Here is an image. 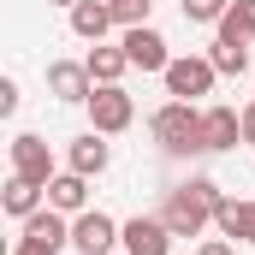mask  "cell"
Instances as JSON below:
<instances>
[{
  "instance_id": "d4e9b609",
  "label": "cell",
  "mask_w": 255,
  "mask_h": 255,
  "mask_svg": "<svg viewBox=\"0 0 255 255\" xmlns=\"http://www.w3.org/2000/svg\"><path fill=\"white\" fill-rule=\"evenodd\" d=\"M48 6H65V12H71V6H77V0H48Z\"/></svg>"
},
{
  "instance_id": "e0dca14e",
  "label": "cell",
  "mask_w": 255,
  "mask_h": 255,
  "mask_svg": "<svg viewBox=\"0 0 255 255\" xmlns=\"http://www.w3.org/2000/svg\"><path fill=\"white\" fill-rule=\"evenodd\" d=\"M83 65H89V77H95V83H119V77L130 71V54H125V48H107V42H95V48L83 54Z\"/></svg>"
},
{
  "instance_id": "52a82bcc",
  "label": "cell",
  "mask_w": 255,
  "mask_h": 255,
  "mask_svg": "<svg viewBox=\"0 0 255 255\" xmlns=\"http://www.w3.org/2000/svg\"><path fill=\"white\" fill-rule=\"evenodd\" d=\"M12 172L30 178V184H42V190L60 178V172H54V154H48V142H42L36 130H18V136H12Z\"/></svg>"
},
{
  "instance_id": "9a60e30c",
  "label": "cell",
  "mask_w": 255,
  "mask_h": 255,
  "mask_svg": "<svg viewBox=\"0 0 255 255\" xmlns=\"http://www.w3.org/2000/svg\"><path fill=\"white\" fill-rule=\"evenodd\" d=\"M214 226H220V238H232V244H255V202H220V214H214Z\"/></svg>"
},
{
  "instance_id": "ba28073f",
  "label": "cell",
  "mask_w": 255,
  "mask_h": 255,
  "mask_svg": "<svg viewBox=\"0 0 255 255\" xmlns=\"http://www.w3.org/2000/svg\"><path fill=\"white\" fill-rule=\"evenodd\" d=\"M48 95L65 101V107H89V95H95L89 65H83V60H54V65H48Z\"/></svg>"
},
{
  "instance_id": "277c9868",
  "label": "cell",
  "mask_w": 255,
  "mask_h": 255,
  "mask_svg": "<svg viewBox=\"0 0 255 255\" xmlns=\"http://www.w3.org/2000/svg\"><path fill=\"white\" fill-rule=\"evenodd\" d=\"M130 119H136V101H130L125 83H95V95H89V130L119 136V130H130Z\"/></svg>"
},
{
  "instance_id": "603a6c76",
  "label": "cell",
  "mask_w": 255,
  "mask_h": 255,
  "mask_svg": "<svg viewBox=\"0 0 255 255\" xmlns=\"http://www.w3.org/2000/svg\"><path fill=\"white\" fill-rule=\"evenodd\" d=\"M196 255H238V244H232V238H208Z\"/></svg>"
},
{
  "instance_id": "ffe728a7",
  "label": "cell",
  "mask_w": 255,
  "mask_h": 255,
  "mask_svg": "<svg viewBox=\"0 0 255 255\" xmlns=\"http://www.w3.org/2000/svg\"><path fill=\"white\" fill-rule=\"evenodd\" d=\"M184 6V24H220L232 0H178Z\"/></svg>"
},
{
  "instance_id": "30bf717a",
  "label": "cell",
  "mask_w": 255,
  "mask_h": 255,
  "mask_svg": "<svg viewBox=\"0 0 255 255\" xmlns=\"http://www.w3.org/2000/svg\"><path fill=\"white\" fill-rule=\"evenodd\" d=\"M125 255H172V226H166L160 214L125 220Z\"/></svg>"
},
{
  "instance_id": "cb8c5ba5",
  "label": "cell",
  "mask_w": 255,
  "mask_h": 255,
  "mask_svg": "<svg viewBox=\"0 0 255 255\" xmlns=\"http://www.w3.org/2000/svg\"><path fill=\"white\" fill-rule=\"evenodd\" d=\"M244 142H255V95L244 101Z\"/></svg>"
},
{
  "instance_id": "d6986e66",
  "label": "cell",
  "mask_w": 255,
  "mask_h": 255,
  "mask_svg": "<svg viewBox=\"0 0 255 255\" xmlns=\"http://www.w3.org/2000/svg\"><path fill=\"white\" fill-rule=\"evenodd\" d=\"M214 30H220L226 42H255V0H232Z\"/></svg>"
},
{
  "instance_id": "7a4b0ae2",
  "label": "cell",
  "mask_w": 255,
  "mask_h": 255,
  "mask_svg": "<svg viewBox=\"0 0 255 255\" xmlns=\"http://www.w3.org/2000/svg\"><path fill=\"white\" fill-rule=\"evenodd\" d=\"M148 130H154V142L166 148V154H208V142H202V107L196 101H160L154 107V119H148Z\"/></svg>"
},
{
  "instance_id": "8992f818",
  "label": "cell",
  "mask_w": 255,
  "mask_h": 255,
  "mask_svg": "<svg viewBox=\"0 0 255 255\" xmlns=\"http://www.w3.org/2000/svg\"><path fill=\"white\" fill-rule=\"evenodd\" d=\"M119 244H125V226H119L113 214L83 208V214L71 220V250H77V255H113Z\"/></svg>"
},
{
  "instance_id": "9c48e42d",
  "label": "cell",
  "mask_w": 255,
  "mask_h": 255,
  "mask_svg": "<svg viewBox=\"0 0 255 255\" xmlns=\"http://www.w3.org/2000/svg\"><path fill=\"white\" fill-rule=\"evenodd\" d=\"M119 48L130 54V71H166V65H172V54H166V36H160L154 24H136V30H125V36H119Z\"/></svg>"
},
{
  "instance_id": "7c38bea8",
  "label": "cell",
  "mask_w": 255,
  "mask_h": 255,
  "mask_svg": "<svg viewBox=\"0 0 255 255\" xmlns=\"http://www.w3.org/2000/svg\"><path fill=\"white\" fill-rule=\"evenodd\" d=\"M107 160H113V148H107V136H101V130H83V136H71V148H65V166H71V172H83V178H101V172H107Z\"/></svg>"
},
{
  "instance_id": "ac0fdd59",
  "label": "cell",
  "mask_w": 255,
  "mask_h": 255,
  "mask_svg": "<svg viewBox=\"0 0 255 255\" xmlns=\"http://www.w3.org/2000/svg\"><path fill=\"white\" fill-rule=\"evenodd\" d=\"M208 60H214L220 77H244V71H250V42H226V36H214V42H208Z\"/></svg>"
},
{
  "instance_id": "5bb4252c",
  "label": "cell",
  "mask_w": 255,
  "mask_h": 255,
  "mask_svg": "<svg viewBox=\"0 0 255 255\" xmlns=\"http://www.w3.org/2000/svg\"><path fill=\"white\" fill-rule=\"evenodd\" d=\"M48 208H60V214H71V220H77V214H83V208H89V178H83V172H71V166H65L60 178H54V184H48Z\"/></svg>"
},
{
  "instance_id": "7402d4cb",
  "label": "cell",
  "mask_w": 255,
  "mask_h": 255,
  "mask_svg": "<svg viewBox=\"0 0 255 255\" xmlns=\"http://www.w3.org/2000/svg\"><path fill=\"white\" fill-rule=\"evenodd\" d=\"M18 101H24V95H18V83H12V77H0V113H6V119L18 113Z\"/></svg>"
},
{
  "instance_id": "6da1fadb",
  "label": "cell",
  "mask_w": 255,
  "mask_h": 255,
  "mask_svg": "<svg viewBox=\"0 0 255 255\" xmlns=\"http://www.w3.org/2000/svg\"><path fill=\"white\" fill-rule=\"evenodd\" d=\"M220 202H226V190H220L214 178H190V184H172V190H166L160 220L172 226V238H202V232L214 226Z\"/></svg>"
},
{
  "instance_id": "8fae6325",
  "label": "cell",
  "mask_w": 255,
  "mask_h": 255,
  "mask_svg": "<svg viewBox=\"0 0 255 255\" xmlns=\"http://www.w3.org/2000/svg\"><path fill=\"white\" fill-rule=\"evenodd\" d=\"M202 142H208V154H226V148H238L244 142V113L238 107H202Z\"/></svg>"
},
{
  "instance_id": "44dd1931",
  "label": "cell",
  "mask_w": 255,
  "mask_h": 255,
  "mask_svg": "<svg viewBox=\"0 0 255 255\" xmlns=\"http://www.w3.org/2000/svg\"><path fill=\"white\" fill-rule=\"evenodd\" d=\"M107 6H113L119 30H136V24H148V12H154V0H107Z\"/></svg>"
},
{
  "instance_id": "3957f363",
  "label": "cell",
  "mask_w": 255,
  "mask_h": 255,
  "mask_svg": "<svg viewBox=\"0 0 255 255\" xmlns=\"http://www.w3.org/2000/svg\"><path fill=\"white\" fill-rule=\"evenodd\" d=\"M71 250V214L60 208H36L30 220H18V244L12 255H60Z\"/></svg>"
},
{
  "instance_id": "2e32d148",
  "label": "cell",
  "mask_w": 255,
  "mask_h": 255,
  "mask_svg": "<svg viewBox=\"0 0 255 255\" xmlns=\"http://www.w3.org/2000/svg\"><path fill=\"white\" fill-rule=\"evenodd\" d=\"M0 208H6V214H12V220H30V214H36V208H48V190H42V184H30V178H18V172H12V178H6V190H0Z\"/></svg>"
},
{
  "instance_id": "5b68a950",
  "label": "cell",
  "mask_w": 255,
  "mask_h": 255,
  "mask_svg": "<svg viewBox=\"0 0 255 255\" xmlns=\"http://www.w3.org/2000/svg\"><path fill=\"white\" fill-rule=\"evenodd\" d=\"M160 77H166V95H178V101H202V95H214V83H220V71H214L208 54H178Z\"/></svg>"
},
{
  "instance_id": "4fadbf2b",
  "label": "cell",
  "mask_w": 255,
  "mask_h": 255,
  "mask_svg": "<svg viewBox=\"0 0 255 255\" xmlns=\"http://www.w3.org/2000/svg\"><path fill=\"white\" fill-rule=\"evenodd\" d=\"M113 24H119V18H113L107 0H77V6H71V36H83V42H101Z\"/></svg>"
}]
</instances>
